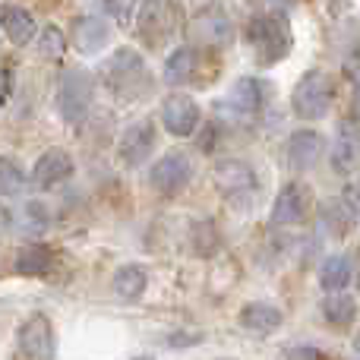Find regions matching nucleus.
Masks as SVG:
<instances>
[{
  "label": "nucleus",
  "instance_id": "18",
  "mask_svg": "<svg viewBox=\"0 0 360 360\" xmlns=\"http://www.w3.org/2000/svg\"><path fill=\"white\" fill-rule=\"evenodd\" d=\"M212 177H215L218 190L228 193V196H237V193H253L256 190L253 168H250L247 162H237V158H228V162H221Z\"/></svg>",
  "mask_w": 360,
  "mask_h": 360
},
{
  "label": "nucleus",
  "instance_id": "10",
  "mask_svg": "<svg viewBox=\"0 0 360 360\" xmlns=\"http://www.w3.org/2000/svg\"><path fill=\"white\" fill-rule=\"evenodd\" d=\"M231 19L224 10H202L193 16L190 22V38L199 48H221L231 41Z\"/></svg>",
  "mask_w": 360,
  "mask_h": 360
},
{
  "label": "nucleus",
  "instance_id": "30",
  "mask_svg": "<svg viewBox=\"0 0 360 360\" xmlns=\"http://www.w3.org/2000/svg\"><path fill=\"white\" fill-rule=\"evenodd\" d=\"M13 98V63L4 60V105Z\"/></svg>",
  "mask_w": 360,
  "mask_h": 360
},
{
  "label": "nucleus",
  "instance_id": "36",
  "mask_svg": "<svg viewBox=\"0 0 360 360\" xmlns=\"http://www.w3.org/2000/svg\"><path fill=\"white\" fill-rule=\"evenodd\" d=\"M354 351L360 354V332H357V338H354Z\"/></svg>",
  "mask_w": 360,
  "mask_h": 360
},
{
  "label": "nucleus",
  "instance_id": "28",
  "mask_svg": "<svg viewBox=\"0 0 360 360\" xmlns=\"http://www.w3.org/2000/svg\"><path fill=\"white\" fill-rule=\"evenodd\" d=\"M136 4H139V0H105L108 13H111L117 22H127V19L136 13Z\"/></svg>",
  "mask_w": 360,
  "mask_h": 360
},
{
  "label": "nucleus",
  "instance_id": "22",
  "mask_svg": "<svg viewBox=\"0 0 360 360\" xmlns=\"http://www.w3.org/2000/svg\"><path fill=\"white\" fill-rule=\"evenodd\" d=\"M323 316L329 326H335V329H345V326L354 323L357 316V304L351 294H329V297L323 300Z\"/></svg>",
  "mask_w": 360,
  "mask_h": 360
},
{
  "label": "nucleus",
  "instance_id": "11",
  "mask_svg": "<svg viewBox=\"0 0 360 360\" xmlns=\"http://www.w3.org/2000/svg\"><path fill=\"white\" fill-rule=\"evenodd\" d=\"M266 98H269L266 82L256 79V76H243V79H237L234 86H231L228 98H224L218 108H228V111L240 114V117H253V114L266 105Z\"/></svg>",
  "mask_w": 360,
  "mask_h": 360
},
{
  "label": "nucleus",
  "instance_id": "25",
  "mask_svg": "<svg viewBox=\"0 0 360 360\" xmlns=\"http://www.w3.org/2000/svg\"><path fill=\"white\" fill-rule=\"evenodd\" d=\"M19 224H22L25 234H44L51 224L48 205L38 202V199H29V202L22 205V212H19Z\"/></svg>",
  "mask_w": 360,
  "mask_h": 360
},
{
  "label": "nucleus",
  "instance_id": "26",
  "mask_svg": "<svg viewBox=\"0 0 360 360\" xmlns=\"http://www.w3.org/2000/svg\"><path fill=\"white\" fill-rule=\"evenodd\" d=\"M22 186H25L22 171H19L10 158H4V165H0V193L10 199V196H16V193H22Z\"/></svg>",
  "mask_w": 360,
  "mask_h": 360
},
{
  "label": "nucleus",
  "instance_id": "20",
  "mask_svg": "<svg viewBox=\"0 0 360 360\" xmlns=\"http://www.w3.org/2000/svg\"><path fill=\"white\" fill-rule=\"evenodd\" d=\"M146 285H149V272H146L143 266H136V262H127V266H120L117 272H114V278H111L114 294H117L120 300H127V304H133V300L143 297Z\"/></svg>",
  "mask_w": 360,
  "mask_h": 360
},
{
  "label": "nucleus",
  "instance_id": "8",
  "mask_svg": "<svg viewBox=\"0 0 360 360\" xmlns=\"http://www.w3.org/2000/svg\"><path fill=\"white\" fill-rule=\"evenodd\" d=\"M199 105L184 92H174L162 101V124L171 136H190L199 127Z\"/></svg>",
  "mask_w": 360,
  "mask_h": 360
},
{
  "label": "nucleus",
  "instance_id": "13",
  "mask_svg": "<svg viewBox=\"0 0 360 360\" xmlns=\"http://www.w3.org/2000/svg\"><path fill=\"white\" fill-rule=\"evenodd\" d=\"M310 205V186L304 184H285L272 202V221L275 224H297L307 215Z\"/></svg>",
  "mask_w": 360,
  "mask_h": 360
},
{
  "label": "nucleus",
  "instance_id": "35",
  "mask_svg": "<svg viewBox=\"0 0 360 360\" xmlns=\"http://www.w3.org/2000/svg\"><path fill=\"white\" fill-rule=\"evenodd\" d=\"M272 4H278V6H288V4H297V0H272Z\"/></svg>",
  "mask_w": 360,
  "mask_h": 360
},
{
  "label": "nucleus",
  "instance_id": "5",
  "mask_svg": "<svg viewBox=\"0 0 360 360\" xmlns=\"http://www.w3.org/2000/svg\"><path fill=\"white\" fill-rule=\"evenodd\" d=\"M177 32V0H146L139 13V35L149 48H162Z\"/></svg>",
  "mask_w": 360,
  "mask_h": 360
},
{
  "label": "nucleus",
  "instance_id": "19",
  "mask_svg": "<svg viewBox=\"0 0 360 360\" xmlns=\"http://www.w3.org/2000/svg\"><path fill=\"white\" fill-rule=\"evenodd\" d=\"M54 269V250L44 243H25L16 253V272L25 278H41Z\"/></svg>",
  "mask_w": 360,
  "mask_h": 360
},
{
  "label": "nucleus",
  "instance_id": "1",
  "mask_svg": "<svg viewBox=\"0 0 360 360\" xmlns=\"http://www.w3.org/2000/svg\"><path fill=\"white\" fill-rule=\"evenodd\" d=\"M247 38V51L256 57L259 67H272V63L285 60L291 51V22L281 13H266V16H253L243 29Z\"/></svg>",
  "mask_w": 360,
  "mask_h": 360
},
{
  "label": "nucleus",
  "instance_id": "24",
  "mask_svg": "<svg viewBox=\"0 0 360 360\" xmlns=\"http://www.w3.org/2000/svg\"><path fill=\"white\" fill-rule=\"evenodd\" d=\"M360 158V146L354 136H348V133L342 130V136H338V143L332 146V168L338 171V174H348V171H354Z\"/></svg>",
  "mask_w": 360,
  "mask_h": 360
},
{
  "label": "nucleus",
  "instance_id": "4",
  "mask_svg": "<svg viewBox=\"0 0 360 360\" xmlns=\"http://www.w3.org/2000/svg\"><path fill=\"white\" fill-rule=\"evenodd\" d=\"M95 98V76L89 70H63L60 76V86H57V108H60L63 120H82L86 111L92 108Z\"/></svg>",
  "mask_w": 360,
  "mask_h": 360
},
{
  "label": "nucleus",
  "instance_id": "29",
  "mask_svg": "<svg viewBox=\"0 0 360 360\" xmlns=\"http://www.w3.org/2000/svg\"><path fill=\"white\" fill-rule=\"evenodd\" d=\"M288 360H326V357L316 348H291L288 351Z\"/></svg>",
  "mask_w": 360,
  "mask_h": 360
},
{
  "label": "nucleus",
  "instance_id": "33",
  "mask_svg": "<svg viewBox=\"0 0 360 360\" xmlns=\"http://www.w3.org/2000/svg\"><path fill=\"white\" fill-rule=\"evenodd\" d=\"M348 76L357 82V89H360V51L348 60Z\"/></svg>",
  "mask_w": 360,
  "mask_h": 360
},
{
  "label": "nucleus",
  "instance_id": "27",
  "mask_svg": "<svg viewBox=\"0 0 360 360\" xmlns=\"http://www.w3.org/2000/svg\"><path fill=\"white\" fill-rule=\"evenodd\" d=\"M63 51H67V38L57 25H44L41 29V54L51 57V60H60Z\"/></svg>",
  "mask_w": 360,
  "mask_h": 360
},
{
  "label": "nucleus",
  "instance_id": "2",
  "mask_svg": "<svg viewBox=\"0 0 360 360\" xmlns=\"http://www.w3.org/2000/svg\"><path fill=\"white\" fill-rule=\"evenodd\" d=\"M101 82L111 89L114 95H136L146 86H152L149 73H146V60L139 51L117 48L101 67Z\"/></svg>",
  "mask_w": 360,
  "mask_h": 360
},
{
  "label": "nucleus",
  "instance_id": "16",
  "mask_svg": "<svg viewBox=\"0 0 360 360\" xmlns=\"http://www.w3.org/2000/svg\"><path fill=\"white\" fill-rule=\"evenodd\" d=\"M323 149H326V139L316 130H297L288 139V165L294 171H310L323 158Z\"/></svg>",
  "mask_w": 360,
  "mask_h": 360
},
{
  "label": "nucleus",
  "instance_id": "38",
  "mask_svg": "<svg viewBox=\"0 0 360 360\" xmlns=\"http://www.w3.org/2000/svg\"><path fill=\"white\" fill-rule=\"evenodd\" d=\"M357 288H360V281H357Z\"/></svg>",
  "mask_w": 360,
  "mask_h": 360
},
{
  "label": "nucleus",
  "instance_id": "3",
  "mask_svg": "<svg viewBox=\"0 0 360 360\" xmlns=\"http://www.w3.org/2000/svg\"><path fill=\"white\" fill-rule=\"evenodd\" d=\"M332 98H335V82H332V76L326 73V70H307L291 92V108L297 111V117L319 120V117H326V111L332 108Z\"/></svg>",
  "mask_w": 360,
  "mask_h": 360
},
{
  "label": "nucleus",
  "instance_id": "34",
  "mask_svg": "<svg viewBox=\"0 0 360 360\" xmlns=\"http://www.w3.org/2000/svg\"><path fill=\"white\" fill-rule=\"evenodd\" d=\"M351 120H357L360 124V89L354 92V98H351Z\"/></svg>",
  "mask_w": 360,
  "mask_h": 360
},
{
  "label": "nucleus",
  "instance_id": "32",
  "mask_svg": "<svg viewBox=\"0 0 360 360\" xmlns=\"http://www.w3.org/2000/svg\"><path fill=\"white\" fill-rule=\"evenodd\" d=\"M196 146H199L202 152H212V149H215V127H205V133L196 139Z\"/></svg>",
  "mask_w": 360,
  "mask_h": 360
},
{
  "label": "nucleus",
  "instance_id": "12",
  "mask_svg": "<svg viewBox=\"0 0 360 360\" xmlns=\"http://www.w3.org/2000/svg\"><path fill=\"white\" fill-rule=\"evenodd\" d=\"M205 60V48H177L174 54L165 63V82L168 86H190V82H199V70H202Z\"/></svg>",
  "mask_w": 360,
  "mask_h": 360
},
{
  "label": "nucleus",
  "instance_id": "9",
  "mask_svg": "<svg viewBox=\"0 0 360 360\" xmlns=\"http://www.w3.org/2000/svg\"><path fill=\"white\" fill-rule=\"evenodd\" d=\"M152 149H155V124H152V120H139L130 130H124L117 155L127 168H139V165L149 162Z\"/></svg>",
  "mask_w": 360,
  "mask_h": 360
},
{
  "label": "nucleus",
  "instance_id": "31",
  "mask_svg": "<svg viewBox=\"0 0 360 360\" xmlns=\"http://www.w3.org/2000/svg\"><path fill=\"white\" fill-rule=\"evenodd\" d=\"M345 202H348V209L354 212H360V184H354V186H348V190H345Z\"/></svg>",
  "mask_w": 360,
  "mask_h": 360
},
{
  "label": "nucleus",
  "instance_id": "17",
  "mask_svg": "<svg viewBox=\"0 0 360 360\" xmlns=\"http://www.w3.org/2000/svg\"><path fill=\"white\" fill-rule=\"evenodd\" d=\"M70 174H73V158L63 149H48L32 168V184L41 186V190H51V186L63 184Z\"/></svg>",
  "mask_w": 360,
  "mask_h": 360
},
{
  "label": "nucleus",
  "instance_id": "21",
  "mask_svg": "<svg viewBox=\"0 0 360 360\" xmlns=\"http://www.w3.org/2000/svg\"><path fill=\"white\" fill-rule=\"evenodd\" d=\"M4 32H6V38H10L13 44H29L32 38H35V19L29 16V10H22V6H13V4H6L4 6Z\"/></svg>",
  "mask_w": 360,
  "mask_h": 360
},
{
  "label": "nucleus",
  "instance_id": "23",
  "mask_svg": "<svg viewBox=\"0 0 360 360\" xmlns=\"http://www.w3.org/2000/svg\"><path fill=\"white\" fill-rule=\"evenodd\" d=\"M348 281H351V259L342 253L329 256V259L323 262V269H319V285H323V291H342Z\"/></svg>",
  "mask_w": 360,
  "mask_h": 360
},
{
  "label": "nucleus",
  "instance_id": "14",
  "mask_svg": "<svg viewBox=\"0 0 360 360\" xmlns=\"http://www.w3.org/2000/svg\"><path fill=\"white\" fill-rule=\"evenodd\" d=\"M237 323H240V329L250 332V335H272V332L281 329V323H285V313H281L275 304L253 300V304H247L240 310Z\"/></svg>",
  "mask_w": 360,
  "mask_h": 360
},
{
  "label": "nucleus",
  "instance_id": "15",
  "mask_svg": "<svg viewBox=\"0 0 360 360\" xmlns=\"http://www.w3.org/2000/svg\"><path fill=\"white\" fill-rule=\"evenodd\" d=\"M108 41H111V25L101 16H79L73 22V48L79 54H98L108 48Z\"/></svg>",
  "mask_w": 360,
  "mask_h": 360
},
{
  "label": "nucleus",
  "instance_id": "6",
  "mask_svg": "<svg viewBox=\"0 0 360 360\" xmlns=\"http://www.w3.org/2000/svg\"><path fill=\"white\" fill-rule=\"evenodd\" d=\"M57 351V338H54V326L48 316L32 313L16 335V357L19 360H54Z\"/></svg>",
  "mask_w": 360,
  "mask_h": 360
},
{
  "label": "nucleus",
  "instance_id": "7",
  "mask_svg": "<svg viewBox=\"0 0 360 360\" xmlns=\"http://www.w3.org/2000/svg\"><path fill=\"white\" fill-rule=\"evenodd\" d=\"M193 177V165L184 152H165L149 171V180L162 196H177V193L186 190Z\"/></svg>",
  "mask_w": 360,
  "mask_h": 360
},
{
  "label": "nucleus",
  "instance_id": "37",
  "mask_svg": "<svg viewBox=\"0 0 360 360\" xmlns=\"http://www.w3.org/2000/svg\"><path fill=\"white\" fill-rule=\"evenodd\" d=\"M133 360H155V357H133Z\"/></svg>",
  "mask_w": 360,
  "mask_h": 360
}]
</instances>
